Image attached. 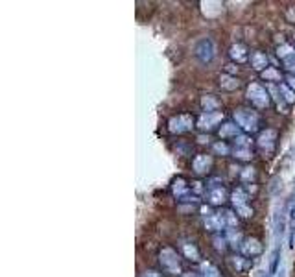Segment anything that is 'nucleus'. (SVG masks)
Here are the masks:
<instances>
[{"label":"nucleus","mask_w":295,"mask_h":277,"mask_svg":"<svg viewBox=\"0 0 295 277\" xmlns=\"http://www.w3.org/2000/svg\"><path fill=\"white\" fill-rule=\"evenodd\" d=\"M218 135L221 138H236L240 135V128L236 122H225L218 130Z\"/></svg>","instance_id":"ddd939ff"},{"label":"nucleus","mask_w":295,"mask_h":277,"mask_svg":"<svg viewBox=\"0 0 295 277\" xmlns=\"http://www.w3.org/2000/svg\"><path fill=\"white\" fill-rule=\"evenodd\" d=\"M234 122L238 124L240 130H244L247 133H255L258 130L260 118L257 115V111L246 109V107H240L234 111Z\"/></svg>","instance_id":"f257e3e1"},{"label":"nucleus","mask_w":295,"mask_h":277,"mask_svg":"<svg viewBox=\"0 0 295 277\" xmlns=\"http://www.w3.org/2000/svg\"><path fill=\"white\" fill-rule=\"evenodd\" d=\"M205 228L209 231H220V229L225 228L223 222V215H209L205 216Z\"/></svg>","instance_id":"4468645a"},{"label":"nucleus","mask_w":295,"mask_h":277,"mask_svg":"<svg viewBox=\"0 0 295 277\" xmlns=\"http://www.w3.org/2000/svg\"><path fill=\"white\" fill-rule=\"evenodd\" d=\"M229 55L234 63H246L249 59V54H247V48L242 45V43H236L232 45L231 50H229Z\"/></svg>","instance_id":"9d476101"},{"label":"nucleus","mask_w":295,"mask_h":277,"mask_svg":"<svg viewBox=\"0 0 295 277\" xmlns=\"http://www.w3.org/2000/svg\"><path fill=\"white\" fill-rule=\"evenodd\" d=\"M223 222H225V228H236V224H238V216L234 215L232 211H225L223 213Z\"/></svg>","instance_id":"c85d7f7f"},{"label":"nucleus","mask_w":295,"mask_h":277,"mask_svg":"<svg viewBox=\"0 0 295 277\" xmlns=\"http://www.w3.org/2000/svg\"><path fill=\"white\" fill-rule=\"evenodd\" d=\"M279 89H281V96L284 102H288V104H294L295 102V92L292 89H290L286 83H282V85H279Z\"/></svg>","instance_id":"a878e982"},{"label":"nucleus","mask_w":295,"mask_h":277,"mask_svg":"<svg viewBox=\"0 0 295 277\" xmlns=\"http://www.w3.org/2000/svg\"><path fill=\"white\" fill-rule=\"evenodd\" d=\"M236 70H238L236 65H227V74H231L232 76V72H236Z\"/></svg>","instance_id":"58836bf2"},{"label":"nucleus","mask_w":295,"mask_h":277,"mask_svg":"<svg viewBox=\"0 0 295 277\" xmlns=\"http://www.w3.org/2000/svg\"><path fill=\"white\" fill-rule=\"evenodd\" d=\"M227 238L225 236H214V246H216V249H220V251H223L225 248H227Z\"/></svg>","instance_id":"72a5a7b5"},{"label":"nucleus","mask_w":295,"mask_h":277,"mask_svg":"<svg viewBox=\"0 0 295 277\" xmlns=\"http://www.w3.org/2000/svg\"><path fill=\"white\" fill-rule=\"evenodd\" d=\"M212 168V157L207 155V153H197L194 161H192V170L197 174V176H205Z\"/></svg>","instance_id":"0eeeda50"},{"label":"nucleus","mask_w":295,"mask_h":277,"mask_svg":"<svg viewBox=\"0 0 295 277\" xmlns=\"http://www.w3.org/2000/svg\"><path fill=\"white\" fill-rule=\"evenodd\" d=\"M225 238H227V242L232 244V246H242V242H244V240H242V235H240L236 229H232V228L227 229Z\"/></svg>","instance_id":"b1692460"},{"label":"nucleus","mask_w":295,"mask_h":277,"mask_svg":"<svg viewBox=\"0 0 295 277\" xmlns=\"http://www.w3.org/2000/svg\"><path fill=\"white\" fill-rule=\"evenodd\" d=\"M207 200L211 205H221L227 200V190L223 187H216V188H209V194H207Z\"/></svg>","instance_id":"9b49d317"},{"label":"nucleus","mask_w":295,"mask_h":277,"mask_svg":"<svg viewBox=\"0 0 295 277\" xmlns=\"http://www.w3.org/2000/svg\"><path fill=\"white\" fill-rule=\"evenodd\" d=\"M284 228H286V216L281 213H275L273 216V235L275 238H279V235H282L284 233Z\"/></svg>","instance_id":"aec40b11"},{"label":"nucleus","mask_w":295,"mask_h":277,"mask_svg":"<svg viewBox=\"0 0 295 277\" xmlns=\"http://www.w3.org/2000/svg\"><path fill=\"white\" fill-rule=\"evenodd\" d=\"M249 61H251V67L255 70H260V72H264L267 69V55L264 52H253L251 57H249Z\"/></svg>","instance_id":"2eb2a0df"},{"label":"nucleus","mask_w":295,"mask_h":277,"mask_svg":"<svg viewBox=\"0 0 295 277\" xmlns=\"http://www.w3.org/2000/svg\"><path fill=\"white\" fill-rule=\"evenodd\" d=\"M262 78H264L266 82H279V80H281V72L277 69H273V67H267V69L262 72Z\"/></svg>","instance_id":"bb28decb"},{"label":"nucleus","mask_w":295,"mask_h":277,"mask_svg":"<svg viewBox=\"0 0 295 277\" xmlns=\"http://www.w3.org/2000/svg\"><path fill=\"white\" fill-rule=\"evenodd\" d=\"M251 137H247V135H238V137L234 138V148H251Z\"/></svg>","instance_id":"7c9ffc66"},{"label":"nucleus","mask_w":295,"mask_h":277,"mask_svg":"<svg viewBox=\"0 0 295 277\" xmlns=\"http://www.w3.org/2000/svg\"><path fill=\"white\" fill-rule=\"evenodd\" d=\"M234 157L240 161H249L251 159V148H234L232 150Z\"/></svg>","instance_id":"c756f323"},{"label":"nucleus","mask_w":295,"mask_h":277,"mask_svg":"<svg viewBox=\"0 0 295 277\" xmlns=\"http://www.w3.org/2000/svg\"><path fill=\"white\" fill-rule=\"evenodd\" d=\"M262 277H273V276H269V274H264V276H262Z\"/></svg>","instance_id":"79ce46f5"},{"label":"nucleus","mask_w":295,"mask_h":277,"mask_svg":"<svg viewBox=\"0 0 295 277\" xmlns=\"http://www.w3.org/2000/svg\"><path fill=\"white\" fill-rule=\"evenodd\" d=\"M181 251L188 261H199V249L194 242H181Z\"/></svg>","instance_id":"a211bd4d"},{"label":"nucleus","mask_w":295,"mask_h":277,"mask_svg":"<svg viewBox=\"0 0 295 277\" xmlns=\"http://www.w3.org/2000/svg\"><path fill=\"white\" fill-rule=\"evenodd\" d=\"M201 277H221L220 276V270L211 263H203L201 264Z\"/></svg>","instance_id":"393cba45"},{"label":"nucleus","mask_w":295,"mask_h":277,"mask_svg":"<svg viewBox=\"0 0 295 277\" xmlns=\"http://www.w3.org/2000/svg\"><path fill=\"white\" fill-rule=\"evenodd\" d=\"M159 263L162 264V268L172 274V276H177L181 272V261H179V255H177L176 249L172 248H162L161 253H159Z\"/></svg>","instance_id":"7ed1b4c3"},{"label":"nucleus","mask_w":295,"mask_h":277,"mask_svg":"<svg viewBox=\"0 0 295 277\" xmlns=\"http://www.w3.org/2000/svg\"><path fill=\"white\" fill-rule=\"evenodd\" d=\"M290 224H295V203L290 207Z\"/></svg>","instance_id":"4c0bfd02"},{"label":"nucleus","mask_w":295,"mask_h":277,"mask_svg":"<svg viewBox=\"0 0 295 277\" xmlns=\"http://www.w3.org/2000/svg\"><path fill=\"white\" fill-rule=\"evenodd\" d=\"M142 277H162L161 274H157L155 270H146L144 274H142Z\"/></svg>","instance_id":"e433bc0d"},{"label":"nucleus","mask_w":295,"mask_h":277,"mask_svg":"<svg viewBox=\"0 0 295 277\" xmlns=\"http://www.w3.org/2000/svg\"><path fill=\"white\" fill-rule=\"evenodd\" d=\"M236 215H240L242 218H251L253 216V209L249 205H242V207H236Z\"/></svg>","instance_id":"2f4dec72"},{"label":"nucleus","mask_w":295,"mask_h":277,"mask_svg":"<svg viewBox=\"0 0 295 277\" xmlns=\"http://www.w3.org/2000/svg\"><path fill=\"white\" fill-rule=\"evenodd\" d=\"M201 107L205 109V113H216V111L221 107V102H220L216 96H203L201 98Z\"/></svg>","instance_id":"dca6fc26"},{"label":"nucleus","mask_w":295,"mask_h":277,"mask_svg":"<svg viewBox=\"0 0 295 277\" xmlns=\"http://www.w3.org/2000/svg\"><path fill=\"white\" fill-rule=\"evenodd\" d=\"M286 85H288L290 89L295 92V76H294V74H290V76L286 78Z\"/></svg>","instance_id":"c9c22d12"},{"label":"nucleus","mask_w":295,"mask_h":277,"mask_svg":"<svg viewBox=\"0 0 295 277\" xmlns=\"http://www.w3.org/2000/svg\"><path fill=\"white\" fill-rule=\"evenodd\" d=\"M214 148V152L216 153H221V155H229L231 153V150H229V146L225 144V142H216V144L212 146Z\"/></svg>","instance_id":"473e14b6"},{"label":"nucleus","mask_w":295,"mask_h":277,"mask_svg":"<svg viewBox=\"0 0 295 277\" xmlns=\"http://www.w3.org/2000/svg\"><path fill=\"white\" fill-rule=\"evenodd\" d=\"M190 190H194V192H203L205 188H203V183H201V181H194V183H192V187H190Z\"/></svg>","instance_id":"f704fd0d"},{"label":"nucleus","mask_w":295,"mask_h":277,"mask_svg":"<svg viewBox=\"0 0 295 277\" xmlns=\"http://www.w3.org/2000/svg\"><path fill=\"white\" fill-rule=\"evenodd\" d=\"M240 178H242V181H244L246 185H249V183H253V181H255V178H257V172H255L253 166H251V168L247 166V168H244V170H242Z\"/></svg>","instance_id":"cd10ccee"},{"label":"nucleus","mask_w":295,"mask_h":277,"mask_svg":"<svg viewBox=\"0 0 295 277\" xmlns=\"http://www.w3.org/2000/svg\"><path fill=\"white\" fill-rule=\"evenodd\" d=\"M220 85H221V89L225 91H234L240 87V82L236 80V76H231V74H221L220 76Z\"/></svg>","instance_id":"6ab92c4d"},{"label":"nucleus","mask_w":295,"mask_h":277,"mask_svg":"<svg viewBox=\"0 0 295 277\" xmlns=\"http://www.w3.org/2000/svg\"><path fill=\"white\" fill-rule=\"evenodd\" d=\"M229 264H231L232 270L236 272H246L249 266H251V261L249 259H244L242 255H232L231 259H229Z\"/></svg>","instance_id":"f3484780"},{"label":"nucleus","mask_w":295,"mask_h":277,"mask_svg":"<svg viewBox=\"0 0 295 277\" xmlns=\"http://www.w3.org/2000/svg\"><path fill=\"white\" fill-rule=\"evenodd\" d=\"M172 190H174V194H176V198L179 201L184 200V198H188V196H190V187L186 185V181H184L183 178H177V180L174 181V185H172Z\"/></svg>","instance_id":"f8f14e48"},{"label":"nucleus","mask_w":295,"mask_h":277,"mask_svg":"<svg viewBox=\"0 0 295 277\" xmlns=\"http://www.w3.org/2000/svg\"><path fill=\"white\" fill-rule=\"evenodd\" d=\"M181 277H201V276H197L194 272H184V274H181Z\"/></svg>","instance_id":"ea45409f"},{"label":"nucleus","mask_w":295,"mask_h":277,"mask_svg":"<svg viewBox=\"0 0 295 277\" xmlns=\"http://www.w3.org/2000/svg\"><path fill=\"white\" fill-rule=\"evenodd\" d=\"M277 55L281 57L282 61H286V59H290L292 55H295V48L292 46V45H286V43H282L281 46H277Z\"/></svg>","instance_id":"5701e85b"},{"label":"nucleus","mask_w":295,"mask_h":277,"mask_svg":"<svg viewBox=\"0 0 295 277\" xmlns=\"http://www.w3.org/2000/svg\"><path fill=\"white\" fill-rule=\"evenodd\" d=\"M275 140H277V132H275V130H269V128H267L266 132L260 133V137H258V146L262 148V150H266V152H273Z\"/></svg>","instance_id":"1a4fd4ad"},{"label":"nucleus","mask_w":295,"mask_h":277,"mask_svg":"<svg viewBox=\"0 0 295 277\" xmlns=\"http://www.w3.org/2000/svg\"><path fill=\"white\" fill-rule=\"evenodd\" d=\"M194 55L197 57V61L201 63H211L216 55V45L211 37H201L199 41L194 45Z\"/></svg>","instance_id":"f03ea898"},{"label":"nucleus","mask_w":295,"mask_h":277,"mask_svg":"<svg viewBox=\"0 0 295 277\" xmlns=\"http://www.w3.org/2000/svg\"><path fill=\"white\" fill-rule=\"evenodd\" d=\"M275 277H286V270H284V268H281V270L277 272V276Z\"/></svg>","instance_id":"a19ab883"},{"label":"nucleus","mask_w":295,"mask_h":277,"mask_svg":"<svg viewBox=\"0 0 295 277\" xmlns=\"http://www.w3.org/2000/svg\"><path fill=\"white\" fill-rule=\"evenodd\" d=\"M240 249H242V253H244V255L257 257V255L262 253L264 246H262V242H260L258 238H246V240L242 242V246H240Z\"/></svg>","instance_id":"6e6552de"},{"label":"nucleus","mask_w":295,"mask_h":277,"mask_svg":"<svg viewBox=\"0 0 295 277\" xmlns=\"http://www.w3.org/2000/svg\"><path fill=\"white\" fill-rule=\"evenodd\" d=\"M247 192L244 190V188H236L234 192H232L231 200L232 203H234V207H242V205H247Z\"/></svg>","instance_id":"4be33fe9"},{"label":"nucleus","mask_w":295,"mask_h":277,"mask_svg":"<svg viewBox=\"0 0 295 277\" xmlns=\"http://www.w3.org/2000/svg\"><path fill=\"white\" fill-rule=\"evenodd\" d=\"M168 128L172 133H184L192 130V117L190 115H177V117L170 118Z\"/></svg>","instance_id":"423d86ee"},{"label":"nucleus","mask_w":295,"mask_h":277,"mask_svg":"<svg viewBox=\"0 0 295 277\" xmlns=\"http://www.w3.org/2000/svg\"><path fill=\"white\" fill-rule=\"evenodd\" d=\"M247 98H249V102H251L255 107H258V109H264V107H267V105L271 104L267 89H264L258 83H251V85L247 87Z\"/></svg>","instance_id":"20e7f679"},{"label":"nucleus","mask_w":295,"mask_h":277,"mask_svg":"<svg viewBox=\"0 0 295 277\" xmlns=\"http://www.w3.org/2000/svg\"><path fill=\"white\" fill-rule=\"evenodd\" d=\"M221 118H223V113L221 111H216V113H203L199 120H197V128L199 130H203V132H211L212 128H216V126L221 122Z\"/></svg>","instance_id":"39448f33"},{"label":"nucleus","mask_w":295,"mask_h":277,"mask_svg":"<svg viewBox=\"0 0 295 277\" xmlns=\"http://www.w3.org/2000/svg\"><path fill=\"white\" fill-rule=\"evenodd\" d=\"M279 263H281V248L279 246H275V249H273V253H271V261H269V276H277V272L281 270L279 268Z\"/></svg>","instance_id":"412c9836"}]
</instances>
